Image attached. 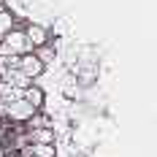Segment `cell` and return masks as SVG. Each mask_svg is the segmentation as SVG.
I'll use <instances>...</instances> for the list:
<instances>
[{
	"label": "cell",
	"mask_w": 157,
	"mask_h": 157,
	"mask_svg": "<svg viewBox=\"0 0 157 157\" xmlns=\"http://www.w3.org/2000/svg\"><path fill=\"white\" fill-rule=\"evenodd\" d=\"M27 141L30 144H52L54 141V133L49 130V127H35L27 133Z\"/></svg>",
	"instance_id": "6"
},
{
	"label": "cell",
	"mask_w": 157,
	"mask_h": 157,
	"mask_svg": "<svg viewBox=\"0 0 157 157\" xmlns=\"http://www.w3.org/2000/svg\"><path fill=\"white\" fill-rule=\"evenodd\" d=\"M38 57H41V63H44V65L52 63V60H54V49L46 46V44H44V46H38Z\"/></svg>",
	"instance_id": "11"
},
{
	"label": "cell",
	"mask_w": 157,
	"mask_h": 157,
	"mask_svg": "<svg viewBox=\"0 0 157 157\" xmlns=\"http://www.w3.org/2000/svg\"><path fill=\"white\" fill-rule=\"evenodd\" d=\"M11 30H14V16L8 14V11H0V41H3Z\"/></svg>",
	"instance_id": "10"
},
{
	"label": "cell",
	"mask_w": 157,
	"mask_h": 157,
	"mask_svg": "<svg viewBox=\"0 0 157 157\" xmlns=\"http://www.w3.org/2000/svg\"><path fill=\"white\" fill-rule=\"evenodd\" d=\"M0 111L8 117V119H14V122H27L35 117V106H30L25 98H19V100H11V103H0Z\"/></svg>",
	"instance_id": "2"
},
{
	"label": "cell",
	"mask_w": 157,
	"mask_h": 157,
	"mask_svg": "<svg viewBox=\"0 0 157 157\" xmlns=\"http://www.w3.org/2000/svg\"><path fill=\"white\" fill-rule=\"evenodd\" d=\"M25 100H27V103H30V106H35V109H38V106H41V103H44V90H38V87H27V90H25Z\"/></svg>",
	"instance_id": "8"
},
{
	"label": "cell",
	"mask_w": 157,
	"mask_h": 157,
	"mask_svg": "<svg viewBox=\"0 0 157 157\" xmlns=\"http://www.w3.org/2000/svg\"><path fill=\"white\" fill-rule=\"evenodd\" d=\"M19 98H25V90H19V87L0 78V103H11V100H19Z\"/></svg>",
	"instance_id": "5"
},
{
	"label": "cell",
	"mask_w": 157,
	"mask_h": 157,
	"mask_svg": "<svg viewBox=\"0 0 157 157\" xmlns=\"http://www.w3.org/2000/svg\"><path fill=\"white\" fill-rule=\"evenodd\" d=\"M30 157H54V146L52 144H33V149H27Z\"/></svg>",
	"instance_id": "9"
},
{
	"label": "cell",
	"mask_w": 157,
	"mask_h": 157,
	"mask_svg": "<svg viewBox=\"0 0 157 157\" xmlns=\"http://www.w3.org/2000/svg\"><path fill=\"white\" fill-rule=\"evenodd\" d=\"M19 71L25 73V76H30V78H38L41 73H44V63H41V57L38 54H22L19 57Z\"/></svg>",
	"instance_id": "3"
},
{
	"label": "cell",
	"mask_w": 157,
	"mask_h": 157,
	"mask_svg": "<svg viewBox=\"0 0 157 157\" xmlns=\"http://www.w3.org/2000/svg\"><path fill=\"white\" fill-rule=\"evenodd\" d=\"M0 78H3V81H8V84H14V87H19V90H27V87L33 84V78H30V76H25L19 68H11V71H6Z\"/></svg>",
	"instance_id": "4"
},
{
	"label": "cell",
	"mask_w": 157,
	"mask_h": 157,
	"mask_svg": "<svg viewBox=\"0 0 157 157\" xmlns=\"http://www.w3.org/2000/svg\"><path fill=\"white\" fill-rule=\"evenodd\" d=\"M33 44H30V38H27V33L25 30H11L3 41H0V54H14V57H22V54H30L33 52Z\"/></svg>",
	"instance_id": "1"
},
{
	"label": "cell",
	"mask_w": 157,
	"mask_h": 157,
	"mask_svg": "<svg viewBox=\"0 0 157 157\" xmlns=\"http://www.w3.org/2000/svg\"><path fill=\"white\" fill-rule=\"evenodd\" d=\"M25 33H27V38H30V44H33L35 49L46 44V30H44L41 25H30V27H27Z\"/></svg>",
	"instance_id": "7"
},
{
	"label": "cell",
	"mask_w": 157,
	"mask_h": 157,
	"mask_svg": "<svg viewBox=\"0 0 157 157\" xmlns=\"http://www.w3.org/2000/svg\"><path fill=\"white\" fill-rule=\"evenodd\" d=\"M0 11H6V8H3V3H0Z\"/></svg>",
	"instance_id": "12"
}]
</instances>
